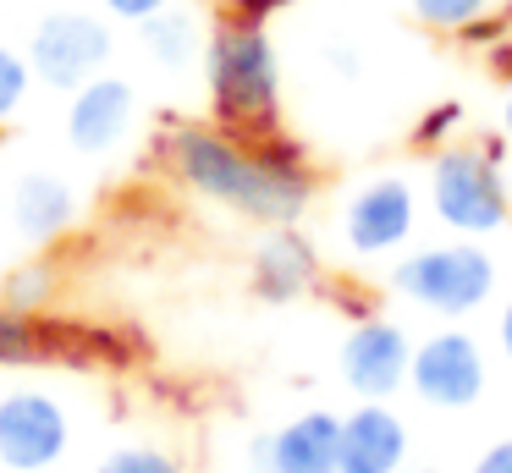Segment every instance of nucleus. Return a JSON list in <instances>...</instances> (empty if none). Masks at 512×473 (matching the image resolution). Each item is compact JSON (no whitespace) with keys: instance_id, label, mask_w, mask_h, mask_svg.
<instances>
[{"instance_id":"24","label":"nucleus","mask_w":512,"mask_h":473,"mask_svg":"<svg viewBox=\"0 0 512 473\" xmlns=\"http://www.w3.org/2000/svg\"><path fill=\"white\" fill-rule=\"evenodd\" d=\"M281 6H292V0H232V17H243V22H270Z\"/></svg>"},{"instance_id":"3","label":"nucleus","mask_w":512,"mask_h":473,"mask_svg":"<svg viewBox=\"0 0 512 473\" xmlns=\"http://www.w3.org/2000/svg\"><path fill=\"white\" fill-rule=\"evenodd\" d=\"M424 193H430V215L457 237H490L512 220L501 143H446V149H435Z\"/></svg>"},{"instance_id":"19","label":"nucleus","mask_w":512,"mask_h":473,"mask_svg":"<svg viewBox=\"0 0 512 473\" xmlns=\"http://www.w3.org/2000/svg\"><path fill=\"white\" fill-rule=\"evenodd\" d=\"M28 83H34L28 55H17V50H6V44H0V121H12L17 110H23Z\"/></svg>"},{"instance_id":"13","label":"nucleus","mask_w":512,"mask_h":473,"mask_svg":"<svg viewBox=\"0 0 512 473\" xmlns=\"http://www.w3.org/2000/svg\"><path fill=\"white\" fill-rule=\"evenodd\" d=\"M320 281V253L303 231L270 226V237L254 248V292L265 303H292Z\"/></svg>"},{"instance_id":"27","label":"nucleus","mask_w":512,"mask_h":473,"mask_svg":"<svg viewBox=\"0 0 512 473\" xmlns=\"http://www.w3.org/2000/svg\"><path fill=\"white\" fill-rule=\"evenodd\" d=\"M490 66L507 77V72H512V44H496V50H490Z\"/></svg>"},{"instance_id":"7","label":"nucleus","mask_w":512,"mask_h":473,"mask_svg":"<svg viewBox=\"0 0 512 473\" xmlns=\"http://www.w3.org/2000/svg\"><path fill=\"white\" fill-rule=\"evenodd\" d=\"M67 407L50 391H6L0 396V462L12 473H50L61 457H67Z\"/></svg>"},{"instance_id":"8","label":"nucleus","mask_w":512,"mask_h":473,"mask_svg":"<svg viewBox=\"0 0 512 473\" xmlns=\"http://www.w3.org/2000/svg\"><path fill=\"white\" fill-rule=\"evenodd\" d=\"M413 220H419V198L408 176H369L342 204V237L358 259H380L413 237Z\"/></svg>"},{"instance_id":"17","label":"nucleus","mask_w":512,"mask_h":473,"mask_svg":"<svg viewBox=\"0 0 512 473\" xmlns=\"http://www.w3.org/2000/svg\"><path fill=\"white\" fill-rule=\"evenodd\" d=\"M56 286H61V270L56 264H23V270H12V281H6V303L12 308H28V314H34V308H45L50 297H56Z\"/></svg>"},{"instance_id":"29","label":"nucleus","mask_w":512,"mask_h":473,"mask_svg":"<svg viewBox=\"0 0 512 473\" xmlns=\"http://www.w3.org/2000/svg\"><path fill=\"white\" fill-rule=\"evenodd\" d=\"M413 473H441V468H413Z\"/></svg>"},{"instance_id":"5","label":"nucleus","mask_w":512,"mask_h":473,"mask_svg":"<svg viewBox=\"0 0 512 473\" xmlns=\"http://www.w3.org/2000/svg\"><path fill=\"white\" fill-rule=\"evenodd\" d=\"M490 385V363L468 330H435L413 347L408 391L435 413H468Z\"/></svg>"},{"instance_id":"10","label":"nucleus","mask_w":512,"mask_h":473,"mask_svg":"<svg viewBox=\"0 0 512 473\" xmlns=\"http://www.w3.org/2000/svg\"><path fill=\"white\" fill-rule=\"evenodd\" d=\"M336 457H342V418L325 407L298 413L270 435H254V446H248L254 473H336Z\"/></svg>"},{"instance_id":"14","label":"nucleus","mask_w":512,"mask_h":473,"mask_svg":"<svg viewBox=\"0 0 512 473\" xmlns=\"http://www.w3.org/2000/svg\"><path fill=\"white\" fill-rule=\"evenodd\" d=\"M12 220L28 242H56L61 231L78 220V193H72L61 176L34 171V176H23L17 193H12Z\"/></svg>"},{"instance_id":"9","label":"nucleus","mask_w":512,"mask_h":473,"mask_svg":"<svg viewBox=\"0 0 512 473\" xmlns=\"http://www.w3.org/2000/svg\"><path fill=\"white\" fill-rule=\"evenodd\" d=\"M342 380L358 402H391V396L408 385L413 369V341L397 319H358L342 341Z\"/></svg>"},{"instance_id":"6","label":"nucleus","mask_w":512,"mask_h":473,"mask_svg":"<svg viewBox=\"0 0 512 473\" xmlns=\"http://www.w3.org/2000/svg\"><path fill=\"white\" fill-rule=\"evenodd\" d=\"M111 50L116 39L100 17H89V11H50L34 28V39H28V66H34V77L45 88L72 94V88H83L89 77L105 72Z\"/></svg>"},{"instance_id":"28","label":"nucleus","mask_w":512,"mask_h":473,"mask_svg":"<svg viewBox=\"0 0 512 473\" xmlns=\"http://www.w3.org/2000/svg\"><path fill=\"white\" fill-rule=\"evenodd\" d=\"M501 138L512 143V94H507V105H501Z\"/></svg>"},{"instance_id":"22","label":"nucleus","mask_w":512,"mask_h":473,"mask_svg":"<svg viewBox=\"0 0 512 473\" xmlns=\"http://www.w3.org/2000/svg\"><path fill=\"white\" fill-rule=\"evenodd\" d=\"M468 473H512V435L507 440H490V446L474 457V468H468Z\"/></svg>"},{"instance_id":"11","label":"nucleus","mask_w":512,"mask_h":473,"mask_svg":"<svg viewBox=\"0 0 512 473\" xmlns=\"http://www.w3.org/2000/svg\"><path fill=\"white\" fill-rule=\"evenodd\" d=\"M133 110L138 94L133 83L122 77H89L83 88H72V105H67V143L78 154H111L116 143L133 132Z\"/></svg>"},{"instance_id":"16","label":"nucleus","mask_w":512,"mask_h":473,"mask_svg":"<svg viewBox=\"0 0 512 473\" xmlns=\"http://www.w3.org/2000/svg\"><path fill=\"white\" fill-rule=\"evenodd\" d=\"M50 358V325H39L28 308L0 303V363H39Z\"/></svg>"},{"instance_id":"1","label":"nucleus","mask_w":512,"mask_h":473,"mask_svg":"<svg viewBox=\"0 0 512 473\" xmlns=\"http://www.w3.org/2000/svg\"><path fill=\"white\" fill-rule=\"evenodd\" d=\"M160 154L193 193L237 209L265 226H292L314 198V171L298 138L281 127L265 132H232V127H199L182 121L166 132Z\"/></svg>"},{"instance_id":"4","label":"nucleus","mask_w":512,"mask_h":473,"mask_svg":"<svg viewBox=\"0 0 512 473\" xmlns=\"http://www.w3.org/2000/svg\"><path fill=\"white\" fill-rule=\"evenodd\" d=\"M501 264L485 242H435V248H413L391 264V292L402 303L424 308L441 319H468L496 297Z\"/></svg>"},{"instance_id":"18","label":"nucleus","mask_w":512,"mask_h":473,"mask_svg":"<svg viewBox=\"0 0 512 473\" xmlns=\"http://www.w3.org/2000/svg\"><path fill=\"white\" fill-rule=\"evenodd\" d=\"M413 17L435 33H463L468 22H479L490 11V0H408Z\"/></svg>"},{"instance_id":"2","label":"nucleus","mask_w":512,"mask_h":473,"mask_svg":"<svg viewBox=\"0 0 512 473\" xmlns=\"http://www.w3.org/2000/svg\"><path fill=\"white\" fill-rule=\"evenodd\" d=\"M204 83L221 127L232 132H265L281 110V55L270 44L265 22L226 17L204 39Z\"/></svg>"},{"instance_id":"20","label":"nucleus","mask_w":512,"mask_h":473,"mask_svg":"<svg viewBox=\"0 0 512 473\" xmlns=\"http://www.w3.org/2000/svg\"><path fill=\"white\" fill-rule=\"evenodd\" d=\"M94 473H182V462L155 446H127V451H111Z\"/></svg>"},{"instance_id":"25","label":"nucleus","mask_w":512,"mask_h":473,"mask_svg":"<svg viewBox=\"0 0 512 473\" xmlns=\"http://www.w3.org/2000/svg\"><path fill=\"white\" fill-rule=\"evenodd\" d=\"M325 61H331V66H336V72H342V77H353V72H358V55L347 50V44H336V50H325Z\"/></svg>"},{"instance_id":"26","label":"nucleus","mask_w":512,"mask_h":473,"mask_svg":"<svg viewBox=\"0 0 512 473\" xmlns=\"http://www.w3.org/2000/svg\"><path fill=\"white\" fill-rule=\"evenodd\" d=\"M496 341H501V352H507V363H512V297H507V308H501V319H496Z\"/></svg>"},{"instance_id":"21","label":"nucleus","mask_w":512,"mask_h":473,"mask_svg":"<svg viewBox=\"0 0 512 473\" xmlns=\"http://www.w3.org/2000/svg\"><path fill=\"white\" fill-rule=\"evenodd\" d=\"M457 127H463V105H457V99H446V105H435L430 116L413 127V143H424V149H446V138H452Z\"/></svg>"},{"instance_id":"12","label":"nucleus","mask_w":512,"mask_h":473,"mask_svg":"<svg viewBox=\"0 0 512 473\" xmlns=\"http://www.w3.org/2000/svg\"><path fill=\"white\" fill-rule=\"evenodd\" d=\"M402 462H408V424L391 413V402H358L342 418L336 473H402Z\"/></svg>"},{"instance_id":"15","label":"nucleus","mask_w":512,"mask_h":473,"mask_svg":"<svg viewBox=\"0 0 512 473\" xmlns=\"http://www.w3.org/2000/svg\"><path fill=\"white\" fill-rule=\"evenodd\" d=\"M138 39H144L149 61L166 66V72H182V66H193V55L204 50L199 17H193L188 6H166V11H155V17H144V22H138Z\"/></svg>"},{"instance_id":"23","label":"nucleus","mask_w":512,"mask_h":473,"mask_svg":"<svg viewBox=\"0 0 512 473\" xmlns=\"http://www.w3.org/2000/svg\"><path fill=\"white\" fill-rule=\"evenodd\" d=\"M171 0H105V11L111 17H122V22H144V17H155V11H166Z\"/></svg>"}]
</instances>
